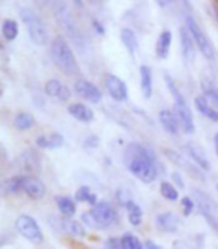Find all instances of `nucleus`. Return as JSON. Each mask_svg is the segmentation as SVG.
<instances>
[{
    "instance_id": "f257e3e1",
    "label": "nucleus",
    "mask_w": 218,
    "mask_h": 249,
    "mask_svg": "<svg viewBox=\"0 0 218 249\" xmlns=\"http://www.w3.org/2000/svg\"><path fill=\"white\" fill-rule=\"evenodd\" d=\"M126 169L136 176L141 182L151 184L157 178V166L154 157L141 143H130L124 151Z\"/></svg>"
},
{
    "instance_id": "f03ea898",
    "label": "nucleus",
    "mask_w": 218,
    "mask_h": 249,
    "mask_svg": "<svg viewBox=\"0 0 218 249\" xmlns=\"http://www.w3.org/2000/svg\"><path fill=\"white\" fill-rule=\"evenodd\" d=\"M50 57H51L53 64L61 73L68 75V76L81 75L79 63L75 57L72 47L64 36L58 35L50 42Z\"/></svg>"
},
{
    "instance_id": "7ed1b4c3",
    "label": "nucleus",
    "mask_w": 218,
    "mask_h": 249,
    "mask_svg": "<svg viewBox=\"0 0 218 249\" xmlns=\"http://www.w3.org/2000/svg\"><path fill=\"white\" fill-rule=\"evenodd\" d=\"M164 81H166V87L169 89V93L172 94V99H173V110H175V114L180 120V124H181V130L187 134H191L194 133L196 130V125H194V118H193V114H191V109L187 103V100L184 99L182 93L180 91L178 85L173 81V78L169 75V73H164L163 75Z\"/></svg>"
},
{
    "instance_id": "20e7f679",
    "label": "nucleus",
    "mask_w": 218,
    "mask_h": 249,
    "mask_svg": "<svg viewBox=\"0 0 218 249\" xmlns=\"http://www.w3.org/2000/svg\"><path fill=\"white\" fill-rule=\"evenodd\" d=\"M19 18L24 22L30 40L37 47H45L48 43V29L40 15L30 8H23L19 11Z\"/></svg>"
},
{
    "instance_id": "39448f33",
    "label": "nucleus",
    "mask_w": 218,
    "mask_h": 249,
    "mask_svg": "<svg viewBox=\"0 0 218 249\" xmlns=\"http://www.w3.org/2000/svg\"><path fill=\"white\" fill-rule=\"evenodd\" d=\"M185 27L190 30L194 42H196V47H198L199 53L209 61H212L217 55L215 48H214V43L211 42V39L208 37V35L202 30V27L199 26V22L194 19V17L191 14L185 15Z\"/></svg>"
},
{
    "instance_id": "423d86ee",
    "label": "nucleus",
    "mask_w": 218,
    "mask_h": 249,
    "mask_svg": "<svg viewBox=\"0 0 218 249\" xmlns=\"http://www.w3.org/2000/svg\"><path fill=\"white\" fill-rule=\"evenodd\" d=\"M91 215L97 224L99 230H105L108 227H111L118 221V213L117 209L112 206V203H109L106 200H100L96 206L91 208Z\"/></svg>"
},
{
    "instance_id": "0eeeda50",
    "label": "nucleus",
    "mask_w": 218,
    "mask_h": 249,
    "mask_svg": "<svg viewBox=\"0 0 218 249\" xmlns=\"http://www.w3.org/2000/svg\"><path fill=\"white\" fill-rule=\"evenodd\" d=\"M15 229L24 239H27L35 245L43 242V233L39 227V224L30 215H19L15 221Z\"/></svg>"
},
{
    "instance_id": "6e6552de",
    "label": "nucleus",
    "mask_w": 218,
    "mask_h": 249,
    "mask_svg": "<svg viewBox=\"0 0 218 249\" xmlns=\"http://www.w3.org/2000/svg\"><path fill=\"white\" fill-rule=\"evenodd\" d=\"M14 169L29 175V176H37L40 173V157L35 149H26L21 152L14 161Z\"/></svg>"
},
{
    "instance_id": "1a4fd4ad",
    "label": "nucleus",
    "mask_w": 218,
    "mask_h": 249,
    "mask_svg": "<svg viewBox=\"0 0 218 249\" xmlns=\"http://www.w3.org/2000/svg\"><path fill=\"white\" fill-rule=\"evenodd\" d=\"M194 201L198 203V208L200 213L205 216L208 224L215 230L218 227V208L215 205V201L206 194L199 190H194Z\"/></svg>"
},
{
    "instance_id": "9d476101",
    "label": "nucleus",
    "mask_w": 218,
    "mask_h": 249,
    "mask_svg": "<svg viewBox=\"0 0 218 249\" xmlns=\"http://www.w3.org/2000/svg\"><path fill=\"white\" fill-rule=\"evenodd\" d=\"M73 91L81 99H84L89 103H93V105L100 103L102 97H103L100 88L89 79H76L73 84Z\"/></svg>"
},
{
    "instance_id": "9b49d317",
    "label": "nucleus",
    "mask_w": 218,
    "mask_h": 249,
    "mask_svg": "<svg viewBox=\"0 0 218 249\" xmlns=\"http://www.w3.org/2000/svg\"><path fill=\"white\" fill-rule=\"evenodd\" d=\"M164 155L167 157V160L170 163H173L175 166H178L180 169H182L191 178L199 179V180H203L205 179L202 169L199 166H194L191 161H188L182 154H178L177 151H173V149H164Z\"/></svg>"
},
{
    "instance_id": "f8f14e48",
    "label": "nucleus",
    "mask_w": 218,
    "mask_h": 249,
    "mask_svg": "<svg viewBox=\"0 0 218 249\" xmlns=\"http://www.w3.org/2000/svg\"><path fill=\"white\" fill-rule=\"evenodd\" d=\"M105 87H106V91H108L109 97H111L112 100L121 103V102H126L128 99L127 85L120 76L108 73L105 76Z\"/></svg>"
},
{
    "instance_id": "ddd939ff",
    "label": "nucleus",
    "mask_w": 218,
    "mask_h": 249,
    "mask_svg": "<svg viewBox=\"0 0 218 249\" xmlns=\"http://www.w3.org/2000/svg\"><path fill=\"white\" fill-rule=\"evenodd\" d=\"M21 191L26 193L32 200H40L45 196V185L36 176L23 175V180H21Z\"/></svg>"
},
{
    "instance_id": "4468645a",
    "label": "nucleus",
    "mask_w": 218,
    "mask_h": 249,
    "mask_svg": "<svg viewBox=\"0 0 218 249\" xmlns=\"http://www.w3.org/2000/svg\"><path fill=\"white\" fill-rule=\"evenodd\" d=\"M180 43H181V53L182 57L187 63H193L196 58V51H198V47H196V42L190 33V30L182 26L180 29Z\"/></svg>"
},
{
    "instance_id": "2eb2a0df",
    "label": "nucleus",
    "mask_w": 218,
    "mask_h": 249,
    "mask_svg": "<svg viewBox=\"0 0 218 249\" xmlns=\"http://www.w3.org/2000/svg\"><path fill=\"white\" fill-rule=\"evenodd\" d=\"M43 89H45V94L48 97H53L60 102H68L72 96L71 89L64 84H61L58 79H50L45 84V87H43Z\"/></svg>"
},
{
    "instance_id": "dca6fc26",
    "label": "nucleus",
    "mask_w": 218,
    "mask_h": 249,
    "mask_svg": "<svg viewBox=\"0 0 218 249\" xmlns=\"http://www.w3.org/2000/svg\"><path fill=\"white\" fill-rule=\"evenodd\" d=\"M172 43H173V35L169 29H164L160 32L156 47H154V53L157 55L159 60H167L170 55V50H172Z\"/></svg>"
},
{
    "instance_id": "f3484780",
    "label": "nucleus",
    "mask_w": 218,
    "mask_h": 249,
    "mask_svg": "<svg viewBox=\"0 0 218 249\" xmlns=\"http://www.w3.org/2000/svg\"><path fill=\"white\" fill-rule=\"evenodd\" d=\"M182 151L187 154V157L190 158V160H193L194 164L199 166L202 170H205V172L211 170V163L199 146H196L193 143H185V145H182Z\"/></svg>"
},
{
    "instance_id": "a211bd4d",
    "label": "nucleus",
    "mask_w": 218,
    "mask_h": 249,
    "mask_svg": "<svg viewBox=\"0 0 218 249\" xmlns=\"http://www.w3.org/2000/svg\"><path fill=\"white\" fill-rule=\"evenodd\" d=\"M159 121L162 124V127L169 133V134H178L180 133V120L175 114V110L170 109H162L159 112Z\"/></svg>"
},
{
    "instance_id": "6ab92c4d",
    "label": "nucleus",
    "mask_w": 218,
    "mask_h": 249,
    "mask_svg": "<svg viewBox=\"0 0 218 249\" xmlns=\"http://www.w3.org/2000/svg\"><path fill=\"white\" fill-rule=\"evenodd\" d=\"M68 112L79 123H93L94 121V112L90 106H87L84 103H71L68 106Z\"/></svg>"
},
{
    "instance_id": "aec40b11",
    "label": "nucleus",
    "mask_w": 218,
    "mask_h": 249,
    "mask_svg": "<svg viewBox=\"0 0 218 249\" xmlns=\"http://www.w3.org/2000/svg\"><path fill=\"white\" fill-rule=\"evenodd\" d=\"M120 39H121L123 47L128 53V55L135 57L136 53L139 51V39H138L135 30H132L130 27H123L120 30Z\"/></svg>"
},
{
    "instance_id": "412c9836",
    "label": "nucleus",
    "mask_w": 218,
    "mask_h": 249,
    "mask_svg": "<svg viewBox=\"0 0 218 249\" xmlns=\"http://www.w3.org/2000/svg\"><path fill=\"white\" fill-rule=\"evenodd\" d=\"M139 82H141V91L145 99H151L152 96V69L148 64H142L139 67Z\"/></svg>"
},
{
    "instance_id": "4be33fe9",
    "label": "nucleus",
    "mask_w": 218,
    "mask_h": 249,
    "mask_svg": "<svg viewBox=\"0 0 218 249\" xmlns=\"http://www.w3.org/2000/svg\"><path fill=\"white\" fill-rule=\"evenodd\" d=\"M156 225L163 233H175L178 230V218L172 212H163L156 218Z\"/></svg>"
},
{
    "instance_id": "5701e85b",
    "label": "nucleus",
    "mask_w": 218,
    "mask_h": 249,
    "mask_svg": "<svg viewBox=\"0 0 218 249\" xmlns=\"http://www.w3.org/2000/svg\"><path fill=\"white\" fill-rule=\"evenodd\" d=\"M194 106H196V109L199 110V114L206 117L209 121L218 123V110L208 102V99L203 94L194 99Z\"/></svg>"
},
{
    "instance_id": "b1692460",
    "label": "nucleus",
    "mask_w": 218,
    "mask_h": 249,
    "mask_svg": "<svg viewBox=\"0 0 218 249\" xmlns=\"http://www.w3.org/2000/svg\"><path fill=\"white\" fill-rule=\"evenodd\" d=\"M64 143V138L60 133H51L50 136H39L36 145L42 149H58Z\"/></svg>"
},
{
    "instance_id": "393cba45",
    "label": "nucleus",
    "mask_w": 218,
    "mask_h": 249,
    "mask_svg": "<svg viewBox=\"0 0 218 249\" xmlns=\"http://www.w3.org/2000/svg\"><path fill=\"white\" fill-rule=\"evenodd\" d=\"M0 33H2V37L5 42H14L19 35V24L12 18H5L2 22Z\"/></svg>"
},
{
    "instance_id": "a878e982",
    "label": "nucleus",
    "mask_w": 218,
    "mask_h": 249,
    "mask_svg": "<svg viewBox=\"0 0 218 249\" xmlns=\"http://www.w3.org/2000/svg\"><path fill=\"white\" fill-rule=\"evenodd\" d=\"M61 229L69 233V234H73V236H78V237H84L85 236V227L84 224L76 221V219H72V218H66L61 219Z\"/></svg>"
},
{
    "instance_id": "bb28decb",
    "label": "nucleus",
    "mask_w": 218,
    "mask_h": 249,
    "mask_svg": "<svg viewBox=\"0 0 218 249\" xmlns=\"http://www.w3.org/2000/svg\"><path fill=\"white\" fill-rule=\"evenodd\" d=\"M57 206L60 209V212L66 216V218H73V215L76 213V203L68 197V196H58L55 197Z\"/></svg>"
},
{
    "instance_id": "cd10ccee",
    "label": "nucleus",
    "mask_w": 218,
    "mask_h": 249,
    "mask_svg": "<svg viewBox=\"0 0 218 249\" xmlns=\"http://www.w3.org/2000/svg\"><path fill=\"white\" fill-rule=\"evenodd\" d=\"M35 125V118L29 112H18L14 118V127L19 131H27Z\"/></svg>"
},
{
    "instance_id": "c85d7f7f",
    "label": "nucleus",
    "mask_w": 218,
    "mask_h": 249,
    "mask_svg": "<svg viewBox=\"0 0 218 249\" xmlns=\"http://www.w3.org/2000/svg\"><path fill=\"white\" fill-rule=\"evenodd\" d=\"M124 208L127 211L128 222L132 225H135V227H139L141 222H142V209L136 205L133 200H130Z\"/></svg>"
},
{
    "instance_id": "c756f323",
    "label": "nucleus",
    "mask_w": 218,
    "mask_h": 249,
    "mask_svg": "<svg viewBox=\"0 0 218 249\" xmlns=\"http://www.w3.org/2000/svg\"><path fill=\"white\" fill-rule=\"evenodd\" d=\"M21 180H23V175H17V176L8 178L3 182V193L5 194L21 193Z\"/></svg>"
},
{
    "instance_id": "7c9ffc66",
    "label": "nucleus",
    "mask_w": 218,
    "mask_h": 249,
    "mask_svg": "<svg viewBox=\"0 0 218 249\" xmlns=\"http://www.w3.org/2000/svg\"><path fill=\"white\" fill-rule=\"evenodd\" d=\"M160 193H162V196L166 198V200H169V201H177L178 198H180V193H178V190L173 187L170 182H167V180H163V182L160 184Z\"/></svg>"
},
{
    "instance_id": "2f4dec72",
    "label": "nucleus",
    "mask_w": 218,
    "mask_h": 249,
    "mask_svg": "<svg viewBox=\"0 0 218 249\" xmlns=\"http://www.w3.org/2000/svg\"><path fill=\"white\" fill-rule=\"evenodd\" d=\"M121 239L124 242L126 249H145V246L141 243V240L132 233H126Z\"/></svg>"
},
{
    "instance_id": "473e14b6",
    "label": "nucleus",
    "mask_w": 218,
    "mask_h": 249,
    "mask_svg": "<svg viewBox=\"0 0 218 249\" xmlns=\"http://www.w3.org/2000/svg\"><path fill=\"white\" fill-rule=\"evenodd\" d=\"M203 96L208 99V102L214 106V107H218V87H206L205 91H203Z\"/></svg>"
},
{
    "instance_id": "72a5a7b5",
    "label": "nucleus",
    "mask_w": 218,
    "mask_h": 249,
    "mask_svg": "<svg viewBox=\"0 0 218 249\" xmlns=\"http://www.w3.org/2000/svg\"><path fill=\"white\" fill-rule=\"evenodd\" d=\"M93 193H91V190H90V187H79L78 190H76V194H75V200L76 201H81V203H87L89 201V198H90V196H91Z\"/></svg>"
},
{
    "instance_id": "f704fd0d",
    "label": "nucleus",
    "mask_w": 218,
    "mask_h": 249,
    "mask_svg": "<svg viewBox=\"0 0 218 249\" xmlns=\"http://www.w3.org/2000/svg\"><path fill=\"white\" fill-rule=\"evenodd\" d=\"M181 206H182L184 216H190L193 209H194V200L191 197H182L181 198Z\"/></svg>"
},
{
    "instance_id": "c9c22d12",
    "label": "nucleus",
    "mask_w": 218,
    "mask_h": 249,
    "mask_svg": "<svg viewBox=\"0 0 218 249\" xmlns=\"http://www.w3.org/2000/svg\"><path fill=\"white\" fill-rule=\"evenodd\" d=\"M105 245H106L108 249H126L123 239H118V237H109L105 242Z\"/></svg>"
},
{
    "instance_id": "e433bc0d",
    "label": "nucleus",
    "mask_w": 218,
    "mask_h": 249,
    "mask_svg": "<svg viewBox=\"0 0 218 249\" xmlns=\"http://www.w3.org/2000/svg\"><path fill=\"white\" fill-rule=\"evenodd\" d=\"M117 200L121 203L123 206H126L127 203L132 200L130 198V196H128V193H127V190H123V188H120L118 191H117Z\"/></svg>"
},
{
    "instance_id": "4c0bfd02",
    "label": "nucleus",
    "mask_w": 218,
    "mask_h": 249,
    "mask_svg": "<svg viewBox=\"0 0 218 249\" xmlns=\"http://www.w3.org/2000/svg\"><path fill=\"white\" fill-rule=\"evenodd\" d=\"M91 27H93V30L96 32V35H99V36H103L105 35V26L102 24V22L99 21V19H96V18H93L91 19Z\"/></svg>"
},
{
    "instance_id": "58836bf2",
    "label": "nucleus",
    "mask_w": 218,
    "mask_h": 249,
    "mask_svg": "<svg viewBox=\"0 0 218 249\" xmlns=\"http://www.w3.org/2000/svg\"><path fill=\"white\" fill-rule=\"evenodd\" d=\"M84 146L85 148H97L99 146V138L94 134L89 136V138L84 141Z\"/></svg>"
},
{
    "instance_id": "ea45409f",
    "label": "nucleus",
    "mask_w": 218,
    "mask_h": 249,
    "mask_svg": "<svg viewBox=\"0 0 218 249\" xmlns=\"http://www.w3.org/2000/svg\"><path fill=\"white\" fill-rule=\"evenodd\" d=\"M172 180L177 184V187H180V190H184L185 184H184V180H182V178H181V175L178 172H173L172 173Z\"/></svg>"
},
{
    "instance_id": "a19ab883",
    "label": "nucleus",
    "mask_w": 218,
    "mask_h": 249,
    "mask_svg": "<svg viewBox=\"0 0 218 249\" xmlns=\"http://www.w3.org/2000/svg\"><path fill=\"white\" fill-rule=\"evenodd\" d=\"M144 246H145V249H163L160 245H157L156 242H152V240H146Z\"/></svg>"
},
{
    "instance_id": "79ce46f5",
    "label": "nucleus",
    "mask_w": 218,
    "mask_h": 249,
    "mask_svg": "<svg viewBox=\"0 0 218 249\" xmlns=\"http://www.w3.org/2000/svg\"><path fill=\"white\" fill-rule=\"evenodd\" d=\"M173 0H156V3L160 6V8H169L172 5Z\"/></svg>"
},
{
    "instance_id": "37998d69",
    "label": "nucleus",
    "mask_w": 218,
    "mask_h": 249,
    "mask_svg": "<svg viewBox=\"0 0 218 249\" xmlns=\"http://www.w3.org/2000/svg\"><path fill=\"white\" fill-rule=\"evenodd\" d=\"M214 146H215V152L218 157V133H215V136H214Z\"/></svg>"
},
{
    "instance_id": "c03bdc74",
    "label": "nucleus",
    "mask_w": 218,
    "mask_h": 249,
    "mask_svg": "<svg viewBox=\"0 0 218 249\" xmlns=\"http://www.w3.org/2000/svg\"><path fill=\"white\" fill-rule=\"evenodd\" d=\"M72 2H73L75 6H78V8H82V6H84V0H72Z\"/></svg>"
},
{
    "instance_id": "a18cd8bd",
    "label": "nucleus",
    "mask_w": 218,
    "mask_h": 249,
    "mask_svg": "<svg viewBox=\"0 0 218 249\" xmlns=\"http://www.w3.org/2000/svg\"><path fill=\"white\" fill-rule=\"evenodd\" d=\"M178 2H181L182 5H185V6H187L188 9H191V11H193V8H191V5H190V2H188V0H178Z\"/></svg>"
},
{
    "instance_id": "49530a36",
    "label": "nucleus",
    "mask_w": 218,
    "mask_h": 249,
    "mask_svg": "<svg viewBox=\"0 0 218 249\" xmlns=\"http://www.w3.org/2000/svg\"><path fill=\"white\" fill-rule=\"evenodd\" d=\"M214 15H215V18L218 21V6H214Z\"/></svg>"
},
{
    "instance_id": "de8ad7c7",
    "label": "nucleus",
    "mask_w": 218,
    "mask_h": 249,
    "mask_svg": "<svg viewBox=\"0 0 218 249\" xmlns=\"http://www.w3.org/2000/svg\"><path fill=\"white\" fill-rule=\"evenodd\" d=\"M215 231H217V233H218V227H217V229H215Z\"/></svg>"
},
{
    "instance_id": "09e8293b",
    "label": "nucleus",
    "mask_w": 218,
    "mask_h": 249,
    "mask_svg": "<svg viewBox=\"0 0 218 249\" xmlns=\"http://www.w3.org/2000/svg\"><path fill=\"white\" fill-rule=\"evenodd\" d=\"M217 191H218V185H217Z\"/></svg>"
}]
</instances>
